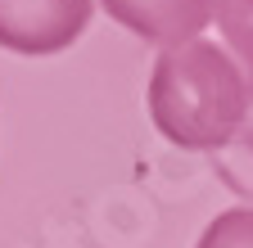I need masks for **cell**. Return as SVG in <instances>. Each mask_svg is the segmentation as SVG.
Listing matches in <instances>:
<instances>
[{"instance_id": "cell-2", "label": "cell", "mask_w": 253, "mask_h": 248, "mask_svg": "<svg viewBox=\"0 0 253 248\" xmlns=\"http://www.w3.org/2000/svg\"><path fill=\"white\" fill-rule=\"evenodd\" d=\"M90 23V0H0V45L14 54H59Z\"/></svg>"}, {"instance_id": "cell-3", "label": "cell", "mask_w": 253, "mask_h": 248, "mask_svg": "<svg viewBox=\"0 0 253 248\" xmlns=\"http://www.w3.org/2000/svg\"><path fill=\"white\" fill-rule=\"evenodd\" d=\"M100 5L126 32L163 50L199 41V32L212 23V0H100Z\"/></svg>"}, {"instance_id": "cell-4", "label": "cell", "mask_w": 253, "mask_h": 248, "mask_svg": "<svg viewBox=\"0 0 253 248\" xmlns=\"http://www.w3.org/2000/svg\"><path fill=\"white\" fill-rule=\"evenodd\" d=\"M212 18L221 27V41L231 45V59H240V72L253 95V0H212Z\"/></svg>"}, {"instance_id": "cell-5", "label": "cell", "mask_w": 253, "mask_h": 248, "mask_svg": "<svg viewBox=\"0 0 253 248\" xmlns=\"http://www.w3.org/2000/svg\"><path fill=\"white\" fill-rule=\"evenodd\" d=\"M195 248H253V208L217 212Z\"/></svg>"}, {"instance_id": "cell-1", "label": "cell", "mask_w": 253, "mask_h": 248, "mask_svg": "<svg viewBox=\"0 0 253 248\" xmlns=\"http://www.w3.org/2000/svg\"><path fill=\"white\" fill-rule=\"evenodd\" d=\"M149 117L181 149H221L249 122V81L217 41L163 50L149 72Z\"/></svg>"}]
</instances>
